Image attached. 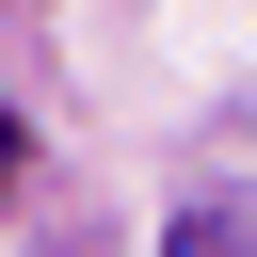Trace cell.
<instances>
[{
	"label": "cell",
	"mask_w": 257,
	"mask_h": 257,
	"mask_svg": "<svg viewBox=\"0 0 257 257\" xmlns=\"http://www.w3.org/2000/svg\"><path fill=\"white\" fill-rule=\"evenodd\" d=\"M161 257H257V225H241V209H193V225H177Z\"/></svg>",
	"instance_id": "obj_1"
},
{
	"label": "cell",
	"mask_w": 257,
	"mask_h": 257,
	"mask_svg": "<svg viewBox=\"0 0 257 257\" xmlns=\"http://www.w3.org/2000/svg\"><path fill=\"white\" fill-rule=\"evenodd\" d=\"M0 193H16V112H0Z\"/></svg>",
	"instance_id": "obj_2"
}]
</instances>
